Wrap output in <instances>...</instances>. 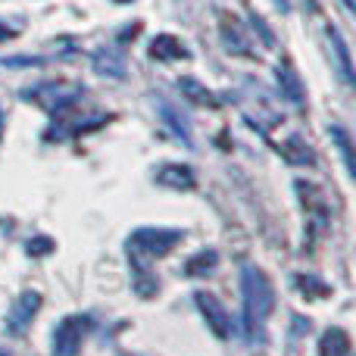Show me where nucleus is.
Listing matches in <instances>:
<instances>
[{
    "instance_id": "15",
    "label": "nucleus",
    "mask_w": 356,
    "mask_h": 356,
    "mask_svg": "<svg viewBox=\"0 0 356 356\" xmlns=\"http://www.w3.org/2000/svg\"><path fill=\"white\" fill-rule=\"evenodd\" d=\"M332 138H334V144L341 147V156H344V166H347V175H353L356 172V166H353V147H350V135H347L341 125H332Z\"/></svg>"
},
{
    "instance_id": "6",
    "label": "nucleus",
    "mask_w": 356,
    "mask_h": 356,
    "mask_svg": "<svg viewBox=\"0 0 356 356\" xmlns=\"http://www.w3.org/2000/svg\"><path fill=\"white\" fill-rule=\"evenodd\" d=\"M156 184L172 191H191L194 188V172L188 166H181V163H163L156 169Z\"/></svg>"
},
{
    "instance_id": "9",
    "label": "nucleus",
    "mask_w": 356,
    "mask_h": 356,
    "mask_svg": "<svg viewBox=\"0 0 356 356\" xmlns=\"http://www.w3.org/2000/svg\"><path fill=\"white\" fill-rule=\"evenodd\" d=\"M150 56H154L156 63H175V60L188 56V47H184L175 35H156L154 44H150Z\"/></svg>"
},
{
    "instance_id": "2",
    "label": "nucleus",
    "mask_w": 356,
    "mask_h": 356,
    "mask_svg": "<svg viewBox=\"0 0 356 356\" xmlns=\"http://www.w3.org/2000/svg\"><path fill=\"white\" fill-rule=\"evenodd\" d=\"M181 238L184 234L178 232V228H138L129 238V253H135L138 263H141V259L166 257L172 247L181 244Z\"/></svg>"
},
{
    "instance_id": "10",
    "label": "nucleus",
    "mask_w": 356,
    "mask_h": 356,
    "mask_svg": "<svg viewBox=\"0 0 356 356\" xmlns=\"http://www.w3.org/2000/svg\"><path fill=\"white\" fill-rule=\"evenodd\" d=\"M178 91H181V97H188L194 106H219V100H216V94L209 91V88H203L197 79H178Z\"/></svg>"
},
{
    "instance_id": "24",
    "label": "nucleus",
    "mask_w": 356,
    "mask_h": 356,
    "mask_svg": "<svg viewBox=\"0 0 356 356\" xmlns=\"http://www.w3.org/2000/svg\"><path fill=\"white\" fill-rule=\"evenodd\" d=\"M0 135H3V113H0Z\"/></svg>"
},
{
    "instance_id": "7",
    "label": "nucleus",
    "mask_w": 356,
    "mask_h": 356,
    "mask_svg": "<svg viewBox=\"0 0 356 356\" xmlns=\"http://www.w3.org/2000/svg\"><path fill=\"white\" fill-rule=\"evenodd\" d=\"M278 154H282L284 163H291V166H316V150L297 135H291L288 141L278 144Z\"/></svg>"
},
{
    "instance_id": "17",
    "label": "nucleus",
    "mask_w": 356,
    "mask_h": 356,
    "mask_svg": "<svg viewBox=\"0 0 356 356\" xmlns=\"http://www.w3.org/2000/svg\"><path fill=\"white\" fill-rule=\"evenodd\" d=\"M222 31H225V47L232 50V54H247V50H250L244 41H241V38H244V35H241L238 29H234V22H232V29H228L225 22H222Z\"/></svg>"
},
{
    "instance_id": "13",
    "label": "nucleus",
    "mask_w": 356,
    "mask_h": 356,
    "mask_svg": "<svg viewBox=\"0 0 356 356\" xmlns=\"http://www.w3.org/2000/svg\"><path fill=\"white\" fill-rule=\"evenodd\" d=\"M216 259H219V253L216 250H200V253H194V257L188 259L184 272H188V275H207V272L216 269Z\"/></svg>"
},
{
    "instance_id": "26",
    "label": "nucleus",
    "mask_w": 356,
    "mask_h": 356,
    "mask_svg": "<svg viewBox=\"0 0 356 356\" xmlns=\"http://www.w3.org/2000/svg\"><path fill=\"white\" fill-rule=\"evenodd\" d=\"M0 356H6V353H3V350H0Z\"/></svg>"
},
{
    "instance_id": "21",
    "label": "nucleus",
    "mask_w": 356,
    "mask_h": 356,
    "mask_svg": "<svg viewBox=\"0 0 356 356\" xmlns=\"http://www.w3.org/2000/svg\"><path fill=\"white\" fill-rule=\"evenodd\" d=\"M13 35H16V31H13V29H10V25H6V22H0V41H10Z\"/></svg>"
},
{
    "instance_id": "4",
    "label": "nucleus",
    "mask_w": 356,
    "mask_h": 356,
    "mask_svg": "<svg viewBox=\"0 0 356 356\" xmlns=\"http://www.w3.org/2000/svg\"><path fill=\"white\" fill-rule=\"evenodd\" d=\"M88 319L85 316H66L54 328V356H79L81 341H85Z\"/></svg>"
},
{
    "instance_id": "11",
    "label": "nucleus",
    "mask_w": 356,
    "mask_h": 356,
    "mask_svg": "<svg viewBox=\"0 0 356 356\" xmlns=\"http://www.w3.org/2000/svg\"><path fill=\"white\" fill-rule=\"evenodd\" d=\"M328 41H332L334 60H338V69H341V75H344V81L353 85V60H350V50H347V41L341 38L338 29H328Z\"/></svg>"
},
{
    "instance_id": "1",
    "label": "nucleus",
    "mask_w": 356,
    "mask_h": 356,
    "mask_svg": "<svg viewBox=\"0 0 356 356\" xmlns=\"http://www.w3.org/2000/svg\"><path fill=\"white\" fill-rule=\"evenodd\" d=\"M241 297H244V332L247 341H263L266 322L275 307V291L263 269L244 266L241 269Z\"/></svg>"
},
{
    "instance_id": "20",
    "label": "nucleus",
    "mask_w": 356,
    "mask_h": 356,
    "mask_svg": "<svg viewBox=\"0 0 356 356\" xmlns=\"http://www.w3.org/2000/svg\"><path fill=\"white\" fill-rule=\"evenodd\" d=\"M250 22H253V29H259V35H263V44H266V47H272V44H275V38H272V29H269V25H266L263 19L257 16V13L250 16Z\"/></svg>"
},
{
    "instance_id": "23",
    "label": "nucleus",
    "mask_w": 356,
    "mask_h": 356,
    "mask_svg": "<svg viewBox=\"0 0 356 356\" xmlns=\"http://www.w3.org/2000/svg\"><path fill=\"white\" fill-rule=\"evenodd\" d=\"M347 3V10H356V0H344Z\"/></svg>"
},
{
    "instance_id": "14",
    "label": "nucleus",
    "mask_w": 356,
    "mask_h": 356,
    "mask_svg": "<svg viewBox=\"0 0 356 356\" xmlns=\"http://www.w3.org/2000/svg\"><path fill=\"white\" fill-rule=\"evenodd\" d=\"M97 72L100 75H113V79H122V75H125L122 56H116L113 50H100V54H97Z\"/></svg>"
},
{
    "instance_id": "25",
    "label": "nucleus",
    "mask_w": 356,
    "mask_h": 356,
    "mask_svg": "<svg viewBox=\"0 0 356 356\" xmlns=\"http://www.w3.org/2000/svg\"><path fill=\"white\" fill-rule=\"evenodd\" d=\"M119 3H129V0H119Z\"/></svg>"
},
{
    "instance_id": "3",
    "label": "nucleus",
    "mask_w": 356,
    "mask_h": 356,
    "mask_svg": "<svg viewBox=\"0 0 356 356\" xmlns=\"http://www.w3.org/2000/svg\"><path fill=\"white\" fill-rule=\"evenodd\" d=\"M194 303H197V309L203 313V319H207L209 332H213L216 338H219V341H228V338H232V313L222 307L219 297L209 294V291H197V294H194Z\"/></svg>"
},
{
    "instance_id": "12",
    "label": "nucleus",
    "mask_w": 356,
    "mask_h": 356,
    "mask_svg": "<svg viewBox=\"0 0 356 356\" xmlns=\"http://www.w3.org/2000/svg\"><path fill=\"white\" fill-rule=\"evenodd\" d=\"M350 353V338L341 328H328L319 344V356H347Z\"/></svg>"
},
{
    "instance_id": "19",
    "label": "nucleus",
    "mask_w": 356,
    "mask_h": 356,
    "mask_svg": "<svg viewBox=\"0 0 356 356\" xmlns=\"http://www.w3.org/2000/svg\"><path fill=\"white\" fill-rule=\"evenodd\" d=\"M25 250H29L31 257H44V253H50V250H54V241H50V238H44V234H38V238H31L29 244H25Z\"/></svg>"
},
{
    "instance_id": "16",
    "label": "nucleus",
    "mask_w": 356,
    "mask_h": 356,
    "mask_svg": "<svg viewBox=\"0 0 356 356\" xmlns=\"http://www.w3.org/2000/svg\"><path fill=\"white\" fill-rule=\"evenodd\" d=\"M160 110H163V119H166V122L175 129V135L181 138L184 144H191V125L184 122V119H178V116H175V110H172V106H169V104H163Z\"/></svg>"
},
{
    "instance_id": "18",
    "label": "nucleus",
    "mask_w": 356,
    "mask_h": 356,
    "mask_svg": "<svg viewBox=\"0 0 356 356\" xmlns=\"http://www.w3.org/2000/svg\"><path fill=\"white\" fill-rule=\"evenodd\" d=\"M297 284H300L303 294H316V297H325L328 288L319 282V278H307V275H297Z\"/></svg>"
},
{
    "instance_id": "8",
    "label": "nucleus",
    "mask_w": 356,
    "mask_h": 356,
    "mask_svg": "<svg viewBox=\"0 0 356 356\" xmlns=\"http://www.w3.org/2000/svg\"><path fill=\"white\" fill-rule=\"evenodd\" d=\"M275 79H278V85H282V94L291 100V104H303V97H307V94H303V81L288 60H282L275 66Z\"/></svg>"
},
{
    "instance_id": "22",
    "label": "nucleus",
    "mask_w": 356,
    "mask_h": 356,
    "mask_svg": "<svg viewBox=\"0 0 356 356\" xmlns=\"http://www.w3.org/2000/svg\"><path fill=\"white\" fill-rule=\"evenodd\" d=\"M275 6H278L282 13H288V10H291V0H275Z\"/></svg>"
},
{
    "instance_id": "5",
    "label": "nucleus",
    "mask_w": 356,
    "mask_h": 356,
    "mask_svg": "<svg viewBox=\"0 0 356 356\" xmlns=\"http://www.w3.org/2000/svg\"><path fill=\"white\" fill-rule=\"evenodd\" d=\"M38 307H41V294H35V291L19 294V300L13 303L10 316H6V328H10V332H22V328L35 319V309Z\"/></svg>"
}]
</instances>
